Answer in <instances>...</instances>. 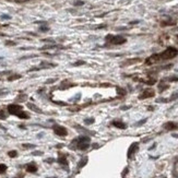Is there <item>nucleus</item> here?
Here are the masks:
<instances>
[{
  "mask_svg": "<svg viewBox=\"0 0 178 178\" xmlns=\"http://www.w3.org/2000/svg\"><path fill=\"white\" fill-rule=\"evenodd\" d=\"M178 55V50L174 47H168L166 50H164L161 54H155V55H152L150 58L146 59V64L147 65H152L155 64V62L162 61V60H168V59H173L176 56Z\"/></svg>",
  "mask_w": 178,
  "mask_h": 178,
  "instance_id": "nucleus-1",
  "label": "nucleus"
},
{
  "mask_svg": "<svg viewBox=\"0 0 178 178\" xmlns=\"http://www.w3.org/2000/svg\"><path fill=\"white\" fill-rule=\"evenodd\" d=\"M90 142H91V139L90 137L88 136H81L77 139H73V141L71 142V145H74L72 150H81V151H84V150H88L89 146H90Z\"/></svg>",
  "mask_w": 178,
  "mask_h": 178,
  "instance_id": "nucleus-2",
  "label": "nucleus"
},
{
  "mask_svg": "<svg viewBox=\"0 0 178 178\" xmlns=\"http://www.w3.org/2000/svg\"><path fill=\"white\" fill-rule=\"evenodd\" d=\"M8 113L19 117L20 119H29L30 118L29 114L25 113L24 110H23L22 106L18 105V104H10V105H8Z\"/></svg>",
  "mask_w": 178,
  "mask_h": 178,
  "instance_id": "nucleus-3",
  "label": "nucleus"
},
{
  "mask_svg": "<svg viewBox=\"0 0 178 178\" xmlns=\"http://www.w3.org/2000/svg\"><path fill=\"white\" fill-rule=\"evenodd\" d=\"M106 40L109 42L110 44L114 45H121L126 43V38L122 36H114V35H107L106 36Z\"/></svg>",
  "mask_w": 178,
  "mask_h": 178,
  "instance_id": "nucleus-4",
  "label": "nucleus"
},
{
  "mask_svg": "<svg viewBox=\"0 0 178 178\" xmlns=\"http://www.w3.org/2000/svg\"><path fill=\"white\" fill-rule=\"evenodd\" d=\"M53 129H54V132H55L57 136H59V137H66L67 134H68V131H67V129L65 127H62V126L55 125L53 127Z\"/></svg>",
  "mask_w": 178,
  "mask_h": 178,
  "instance_id": "nucleus-5",
  "label": "nucleus"
},
{
  "mask_svg": "<svg viewBox=\"0 0 178 178\" xmlns=\"http://www.w3.org/2000/svg\"><path fill=\"white\" fill-rule=\"evenodd\" d=\"M138 150H139V143L138 142H133L131 145H130L129 149H128V153H127L128 158H132V157H133V155L137 153Z\"/></svg>",
  "mask_w": 178,
  "mask_h": 178,
  "instance_id": "nucleus-6",
  "label": "nucleus"
},
{
  "mask_svg": "<svg viewBox=\"0 0 178 178\" xmlns=\"http://www.w3.org/2000/svg\"><path fill=\"white\" fill-rule=\"evenodd\" d=\"M154 95H155L154 91L152 90V89H147V90L143 91V93H141V94L139 95V98L144 99V98H149V97H153Z\"/></svg>",
  "mask_w": 178,
  "mask_h": 178,
  "instance_id": "nucleus-7",
  "label": "nucleus"
},
{
  "mask_svg": "<svg viewBox=\"0 0 178 178\" xmlns=\"http://www.w3.org/2000/svg\"><path fill=\"white\" fill-rule=\"evenodd\" d=\"M163 127H164V129L167 130V131H173V130L178 129V123L173 122V121H168V122H166Z\"/></svg>",
  "mask_w": 178,
  "mask_h": 178,
  "instance_id": "nucleus-8",
  "label": "nucleus"
},
{
  "mask_svg": "<svg viewBox=\"0 0 178 178\" xmlns=\"http://www.w3.org/2000/svg\"><path fill=\"white\" fill-rule=\"evenodd\" d=\"M112 125L114 126V127L118 128V129H126V128H127V125H126L125 122H122V121H120V120H114L112 122Z\"/></svg>",
  "mask_w": 178,
  "mask_h": 178,
  "instance_id": "nucleus-9",
  "label": "nucleus"
},
{
  "mask_svg": "<svg viewBox=\"0 0 178 178\" xmlns=\"http://www.w3.org/2000/svg\"><path fill=\"white\" fill-rule=\"evenodd\" d=\"M26 171L29 173H36L37 171V166H36L35 163H30L26 165Z\"/></svg>",
  "mask_w": 178,
  "mask_h": 178,
  "instance_id": "nucleus-10",
  "label": "nucleus"
},
{
  "mask_svg": "<svg viewBox=\"0 0 178 178\" xmlns=\"http://www.w3.org/2000/svg\"><path fill=\"white\" fill-rule=\"evenodd\" d=\"M58 163H59L60 165H62V166H67V165H68L67 157L66 156H60V157H58Z\"/></svg>",
  "mask_w": 178,
  "mask_h": 178,
  "instance_id": "nucleus-11",
  "label": "nucleus"
},
{
  "mask_svg": "<svg viewBox=\"0 0 178 178\" xmlns=\"http://www.w3.org/2000/svg\"><path fill=\"white\" fill-rule=\"evenodd\" d=\"M27 107L30 108V109H32V110H34V112H36V113H40V114H42V110L40 109V108L38 107H36L35 105H34V104H31V103H29L27 104Z\"/></svg>",
  "mask_w": 178,
  "mask_h": 178,
  "instance_id": "nucleus-12",
  "label": "nucleus"
},
{
  "mask_svg": "<svg viewBox=\"0 0 178 178\" xmlns=\"http://www.w3.org/2000/svg\"><path fill=\"white\" fill-rule=\"evenodd\" d=\"M86 163H88V157H82L81 161L79 162V164H78V167L79 168H82L83 166H85Z\"/></svg>",
  "mask_w": 178,
  "mask_h": 178,
  "instance_id": "nucleus-13",
  "label": "nucleus"
},
{
  "mask_svg": "<svg viewBox=\"0 0 178 178\" xmlns=\"http://www.w3.org/2000/svg\"><path fill=\"white\" fill-rule=\"evenodd\" d=\"M21 78H22L21 74H13V75H10V77L8 78V80H9V81H14V80L21 79Z\"/></svg>",
  "mask_w": 178,
  "mask_h": 178,
  "instance_id": "nucleus-14",
  "label": "nucleus"
},
{
  "mask_svg": "<svg viewBox=\"0 0 178 178\" xmlns=\"http://www.w3.org/2000/svg\"><path fill=\"white\" fill-rule=\"evenodd\" d=\"M177 98H178V92H176L168 98V102H173V101H175V99H177Z\"/></svg>",
  "mask_w": 178,
  "mask_h": 178,
  "instance_id": "nucleus-15",
  "label": "nucleus"
},
{
  "mask_svg": "<svg viewBox=\"0 0 178 178\" xmlns=\"http://www.w3.org/2000/svg\"><path fill=\"white\" fill-rule=\"evenodd\" d=\"M6 170H7V165H5V164H0V174L6 173Z\"/></svg>",
  "mask_w": 178,
  "mask_h": 178,
  "instance_id": "nucleus-16",
  "label": "nucleus"
},
{
  "mask_svg": "<svg viewBox=\"0 0 178 178\" xmlns=\"http://www.w3.org/2000/svg\"><path fill=\"white\" fill-rule=\"evenodd\" d=\"M8 155H9L10 157H16V156H18V152L16 151H9L8 152Z\"/></svg>",
  "mask_w": 178,
  "mask_h": 178,
  "instance_id": "nucleus-17",
  "label": "nucleus"
},
{
  "mask_svg": "<svg viewBox=\"0 0 178 178\" xmlns=\"http://www.w3.org/2000/svg\"><path fill=\"white\" fill-rule=\"evenodd\" d=\"M94 122V118H88V119H84V123L85 125H91V123Z\"/></svg>",
  "mask_w": 178,
  "mask_h": 178,
  "instance_id": "nucleus-18",
  "label": "nucleus"
},
{
  "mask_svg": "<svg viewBox=\"0 0 178 178\" xmlns=\"http://www.w3.org/2000/svg\"><path fill=\"white\" fill-rule=\"evenodd\" d=\"M22 146L24 147V149H34V147H35V144H27V143H25V144H22Z\"/></svg>",
  "mask_w": 178,
  "mask_h": 178,
  "instance_id": "nucleus-19",
  "label": "nucleus"
},
{
  "mask_svg": "<svg viewBox=\"0 0 178 178\" xmlns=\"http://www.w3.org/2000/svg\"><path fill=\"white\" fill-rule=\"evenodd\" d=\"M6 118H7V114H6V112L0 109V119H6Z\"/></svg>",
  "mask_w": 178,
  "mask_h": 178,
  "instance_id": "nucleus-20",
  "label": "nucleus"
},
{
  "mask_svg": "<svg viewBox=\"0 0 178 178\" xmlns=\"http://www.w3.org/2000/svg\"><path fill=\"white\" fill-rule=\"evenodd\" d=\"M117 91H118V94H120V95H125L126 94V91L123 90V89L118 88V89H117Z\"/></svg>",
  "mask_w": 178,
  "mask_h": 178,
  "instance_id": "nucleus-21",
  "label": "nucleus"
},
{
  "mask_svg": "<svg viewBox=\"0 0 178 178\" xmlns=\"http://www.w3.org/2000/svg\"><path fill=\"white\" fill-rule=\"evenodd\" d=\"M48 30H49V29H48L47 26H40V31H42V32H47Z\"/></svg>",
  "mask_w": 178,
  "mask_h": 178,
  "instance_id": "nucleus-22",
  "label": "nucleus"
},
{
  "mask_svg": "<svg viewBox=\"0 0 178 178\" xmlns=\"http://www.w3.org/2000/svg\"><path fill=\"white\" fill-rule=\"evenodd\" d=\"M84 64H85L84 61H78V62H74V64H73V66L78 67V66H81V65H84Z\"/></svg>",
  "mask_w": 178,
  "mask_h": 178,
  "instance_id": "nucleus-23",
  "label": "nucleus"
},
{
  "mask_svg": "<svg viewBox=\"0 0 178 178\" xmlns=\"http://www.w3.org/2000/svg\"><path fill=\"white\" fill-rule=\"evenodd\" d=\"M146 121V119H143V120H141V121H139V122H137L136 123V126H141V125H143V123Z\"/></svg>",
  "mask_w": 178,
  "mask_h": 178,
  "instance_id": "nucleus-24",
  "label": "nucleus"
},
{
  "mask_svg": "<svg viewBox=\"0 0 178 178\" xmlns=\"http://www.w3.org/2000/svg\"><path fill=\"white\" fill-rule=\"evenodd\" d=\"M169 81H178V77H170L168 78Z\"/></svg>",
  "mask_w": 178,
  "mask_h": 178,
  "instance_id": "nucleus-25",
  "label": "nucleus"
},
{
  "mask_svg": "<svg viewBox=\"0 0 178 178\" xmlns=\"http://www.w3.org/2000/svg\"><path fill=\"white\" fill-rule=\"evenodd\" d=\"M33 155H43V152H40V151H37V152H33Z\"/></svg>",
  "mask_w": 178,
  "mask_h": 178,
  "instance_id": "nucleus-26",
  "label": "nucleus"
},
{
  "mask_svg": "<svg viewBox=\"0 0 178 178\" xmlns=\"http://www.w3.org/2000/svg\"><path fill=\"white\" fill-rule=\"evenodd\" d=\"M127 173H128V167H126L125 170H123V173H122V177H126V174Z\"/></svg>",
  "mask_w": 178,
  "mask_h": 178,
  "instance_id": "nucleus-27",
  "label": "nucleus"
},
{
  "mask_svg": "<svg viewBox=\"0 0 178 178\" xmlns=\"http://www.w3.org/2000/svg\"><path fill=\"white\" fill-rule=\"evenodd\" d=\"M1 19H10V16H6V14H3V16H1Z\"/></svg>",
  "mask_w": 178,
  "mask_h": 178,
  "instance_id": "nucleus-28",
  "label": "nucleus"
},
{
  "mask_svg": "<svg viewBox=\"0 0 178 178\" xmlns=\"http://www.w3.org/2000/svg\"><path fill=\"white\" fill-rule=\"evenodd\" d=\"M6 44H7V45H16V43H14V42H7Z\"/></svg>",
  "mask_w": 178,
  "mask_h": 178,
  "instance_id": "nucleus-29",
  "label": "nucleus"
},
{
  "mask_svg": "<svg viewBox=\"0 0 178 178\" xmlns=\"http://www.w3.org/2000/svg\"><path fill=\"white\" fill-rule=\"evenodd\" d=\"M46 162H47V163H53L54 160H53V158H48V160H46Z\"/></svg>",
  "mask_w": 178,
  "mask_h": 178,
  "instance_id": "nucleus-30",
  "label": "nucleus"
},
{
  "mask_svg": "<svg viewBox=\"0 0 178 178\" xmlns=\"http://www.w3.org/2000/svg\"><path fill=\"white\" fill-rule=\"evenodd\" d=\"M128 108H130V106H123V107H121V109L125 110V109H128Z\"/></svg>",
  "mask_w": 178,
  "mask_h": 178,
  "instance_id": "nucleus-31",
  "label": "nucleus"
},
{
  "mask_svg": "<svg viewBox=\"0 0 178 178\" xmlns=\"http://www.w3.org/2000/svg\"><path fill=\"white\" fill-rule=\"evenodd\" d=\"M75 5H77V6H81V5H83V2H82V1H78Z\"/></svg>",
  "mask_w": 178,
  "mask_h": 178,
  "instance_id": "nucleus-32",
  "label": "nucleus"
},
{
  "mask_svg": "<svg viewBox=\"0 0 178 178\" xmlns=\"http://www.w3.org/2000/svg\"><path fill=\"white\" fill-rule=\"evenodd\" d=\"M93 147H98V144H96V143H95V144H93Z\"/></svg>",
  "mask_w": 178,
  "mask_h": 178,
  "instance_id": "nucleus-33",
  "label": "nucleus"
},
{
  "mask_svg": "<svg viewBox=\"0 0 178 178\" xmlns=\"http://www.w3.org/2000/svg\"><path fill=\"white\" fill-rule=\"evenodd\" d=\"M164 178H165V177H164Z\"/></svg>",
  "mask_w": 178,
  "mask_h": 178,
  "instance_id": "nucleus-34",
  "label": "nucleus"
}]
</instances>
